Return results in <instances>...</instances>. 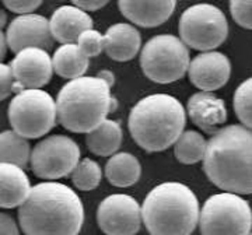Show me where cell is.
Returning a JSON list of instances; mask_svg holds the SVG:
<instances>
[{
	"label": "cell",
	"instance_id": "8",
	"mask_svg": "<svg viewBox=\"0 0 252 235\" xmlns=\"http://www.w3.org/2000/svg\"><path fill=\"white\" fill-rule=\"evenodd\" d=\"M9 120L13 130L24 139L48 135L58 120L56 101L44 90H23L9 105Z\"/></svg>",
	"mask_w": 252,
	"mask_h": 235
},
{
	"label": "cell",
	"instance_id": "15",
	"mask_svg": "<svg viewBox=\"0 0 252 235\" xmlns=\"http://www.w3.org/2000/svg\"><path fill=\"white\" fill-rule=\"evenodd\" d=\"M190 120L203 132L215 135L227 122V108L224 101L213 92L199 91L190 95L187 104Z\"/></svg>",
	"mask_w": 252,
	"mask_h": 235
},
{
	"label": "cell",
	"instance_id": "21",
	"mask_svg": "<svg viewBox=\"0 0 252 235\" xmlns=\"http://www.w3.org/2000/svg\"><path fill=\"white\" fill-rule=\"evenodd\" d=\"M122 143V127L117 120L107 119L86 136V145L91 153L101 157H112Z\"/></svg>",
	"mask_w": 252,
	"mask_h": 235
},
{
	"label": "cell",
	"instance_id": "5",
	"mask_svg": "<svg viewBox=\"0 0 252 235\" xmlns=\"http://www.w3.org/2000/svg\"><path fill=\"white\" fill-rule=\"evenodd\" d=\"M199 200L181 182H164L150 190L142 205V220L150 235H190L199 224Z\"/></svg>",
	"mask_w": 252,
	"mask_h": 235
},
{
	"label": "cell",
	"instance_id": "25",
	"mask_svg": "<svg viewBox=\"0 0 252 235\" xmlns=\"http://www.w3.org/2000/svg\"><path fill=\"white\" fill-rule=\"evenodd\" d=\"M102 179V170L99 164L91 158H81L72 172L73 185L79 190L95 189Z\"/></svg>",
	"mask_w": 252,
	"mask_h": 235
},
{
	"label": "cell",
	"instance_id": "20",
	"mask_svg": "<svg viewBox=\"0 0 252 235\" xmlns=\"http://www.w3.org/2000/svg\"><path fill=\"white\" fill-rule=\"evenodd\" d=\"M89 64L90 59L81 52L77 44L61 45L52 56L54 72L69 82L83 77L89 69Z\"/></svg>",
	"mask_w": 252,
	"mask_h": 235
},
{
	"label": "cell",
	"instance_id": "28",
	"mask_svg": "<svg viewBox=\"0 0 252 235\" xmlns=\"http://www.w3.org/2000/svg\"><path fill=\"white\" fill-rule=\"evenodd\" d=\"M230 11L238 26L252 29V1L233 0L230 1Z\"/></svg>",
	"mask_w": 252,
	"mask_h": 235
},
{
	"label": "cell",
	"instance_id": "24",
	"mask_svg": "<svg viewBox=\"0 0 252 235\" xmlns=\"http://www.w3.org/2000/svg\"><path fill=\"white\" fill-rule=\"evenodd\" d=\"M207 142L199 132L187 130L174 143V154L182 164H196L203 161L206 154Z\"/></svg>",
	"mask_w": 252,
	"mask_h": 235
},
{
	"label": "cell",
	"instance_id": "19",
	"mask_svg": "<svg viewBox=\"0 0 252 235\" xmlns=\"http://www.w3.org/2000/svg\"><path fill=\"white\" fill-rule=\"evenodd\" d=\"M30 178L14 164H0V207H20L31 192Z\"/></svg>",
	"mask_w": 252,
	"mask_h": 235
},
{
	"label": "cell",
	"instance_id": "32",
	"mask_svg": "<svg viewBox=\"0 0 252 235\" xmlns=\"http://www.w3.org/2000/svg\"><path fill=\"white\" fill-rule=\"evenodd\" d=\"M108 1H101V0H74L73 4L76 7H79L86 13H90V11H97V10L102 9L107 6Z\"/></svg>",
	"mask_w": 252,
	"mask_h": 235
},
{
	"label": "cell",
	"instance_id": "4",
	"mask_svg": "<svg viewBox=\"0 0 252 235\" xmlns=\"http://www.w3.org/2000/svg\"><path fill=\"white\" fill-rule=\"evenodd\" d=\"M55 101L59 123L73 133L94 130L117 108L111 87L98 76H83L67 82Z\"/></svg>",
	"mask_w": 252,
	"mask_h": 235
},
{
	"label": "cell",
	"instance_id": "33",
	"mask_svg": "<svg viewBox=\"0 0 252 235\" xmlns=\"http://www.w3.org/2000/svg\"><path fill=\"white\" fill-rule=\"evenodd\" d=\"M7 39H6V32H3L0 29V62H3V59L6 58V54H7Z\"/></svg>",
	"mask_w": 252,
	"mask_h": 235
},
{
	"label": "cell",
	"instance_id": "14",
	"mask_svg": "<svg viewBox=\"0 0 252 235\" xmlns=\"http://www.w3.org/2000/svg\"><path fill=\"white\" fill-rule=\"evenodd\" d=\"M188 74L189 80L195 87L212 92L221 88L228 82L231 76V63L221 52H202L190 60Z\"/></svg>",
	"mask_w": 252,
	"mask_h": 235
},
{
	"label": "cell",
	"instance_id": "22",
	"mask_svg": "<svg viewBox=\"0 0 252 235\" xmlns=\"http://www.w3.org/2000/svg\"><path fill=\"white\" fill-rule=\"evenodd\" d=\"M142 165L133 154H114L105 165V176L111 185L117 188H127L140 179Z\"/></svg>",
	"mask_w": 252,
	"mask_h": 235
},
{
	"label": "cell",
	"instance_id": "27",
	"mask_svg": "<svg viewBox=\"0 0 252 235\" xmlns=\"http://www.w3.org/2000/svg\"><path fill=\"white\" fill-rule=\"evenodd\" d=\"M76 44L80 48L81 52L86 55L89 59L90 58H95V56L101 55V52L104 51V35L99 31H97V29L91 28V29L84 31L79 36Z\"/></svg>",
	"mask_w": 252,
	"mask_h": 235
},
{
	"label": "cell",
	"instance_id": "17",
	"mask_svg": "<svg viewBox=\"0 0 252 235\" xmlns=\"http://www.w3.org/2000/svg\"><path fill=\"white\" fill-rule=\"evenodd\" d=\"M142 36L132 24L117 23L107 29L104 35V51L112 60L127 62L139 54Z\"/></svg>",
	"mask_w": 252,
	"mask_h": 235
},
{
	"label": "cell",
	"instance_id": "7",
	"mask_svg": "<svg viewBox=\"0 0 252 235\" xmlns=\"http://www.w3.org/2000/svg\"><path fill=\"white\" fill-rule=\"evenodd\" d=\"M199 228L202 235H250L252 208L240 195L216 193L200 208Z\"/></svg>",
	"mask_w": 252,
	"mask_h": 235
},
{
	"label": "cell",
	"instance_id": "3",
	"mask_svg": "<svg viewBox=\"0 0 252 235\" xmlns=\"http://www.w3.org/2000/svg\"><path fill=\"white\" fill-rule=\"evenodd\" d=\"M187 111L168 94H152L137 101L129 114V132L146 151L156 153L171 147L184 133Z\"/></svg>",
	"mask_w": 252,
	"mask_h": 235
},
{
	"label": "cell",
	"instance_id": "12",
	"mask_svg": "<svg viewBox=\"0 0 252 235\" xmlns=\"http://www.w3.org/2000/svg\"><path fill=\"white\" fill-rule=\"evenodd\" d=\"M16 82V94L23 90H42L54 74L52 56L41 48H27L10 62Z\"/></svg>",
	"mask_w": 252,
	"mask_h": 235
},
{
	"label": "cell",
	"instance_id": "6",
	"mask_svg": "<svg viewBox=\"0 0 252 235\" xmlns=\"http://www.w3.org/2000/svg\"><path fill=\"white\" fill-rule=\"evenodd\" d=\"M190 56L188 46L178 36L161 34L144 44L140 54V67L144 76L154 83L168 84L188 72Z\"/></svg>",
	"mask_w": 252,
	"mask_h": 235
},
{
	"label": "cell",
	"instance_id": "30",
	"mask_svg": "<svg viewBox=\"0 0 252 235\" xmlns=\"http://www.w3.org/2000/svg\"><path fill=\"white\" fill-rule=\"evenodd\" d=\"M42 4V1H34V0H7L3 3V6L13 13H17L18 16H26V14H32L39 6Z\"/></svg>",
	"mask_w": 252,
	"mask_h": 235
},
{
	"label": "cell",
	"instance_id": "1",
	"mask_svg": "<svg viewBox=\"0 0 252 235\" xmlns=\"http://www.w3.org/2000/svg\"><path fill=\"white\" fill-rule=\"evenodd\" d=\"M18 223L26 235H79L84 206L67 185L41 182L31 188L27 200L18 207Z\"/></svg>",
	"mask_w": 252,
	"mask_h": 235
},
{
	"label": "cell",
	"instance_id": "23",
	"mask_svg": "<svg viewBox=\"0 0 252 235\" xmlns=\"http://www.w3.org/2000/svg\"><path fill=\"white\" fill-rule=\"evenodd\" d=\"M31 146L27 139L14 130L0 132V164H14L26 168L31 158Z\"/></svg>",
	"mask_w": 252,
	"mask_h": 235
},
{
	"label": "cell",
	"instance_id": "26",
	"mask_svg": "<svg viewBox=\"0 0 252 235\" xmlns=\"http://www.w3.org/2000/svg\"><path fill=\"white\" fill-rule=\"evenodd\" d=\"M233 102L235 115L241 125L252 130V77L237 87Z\"/></svg>",
	"mask_w": 252,
	"mask_h": 235
},
{
	"label": "cell",
	"instance_id": "35",
	"mask_svg": "<svg viewBox=\"0 0 252 235\" xmlns=\"http://www.w3.org/2000/svg\"><path fill=\"white\" fill-rule=\"evenodd\" d=\"M7 24V13L3 9H0V29L3 31V28Z\"/></svg>",
	"mask_w": 252,
	"mask_h": 235
},
{
	"label": "cell",
	"instance_id": "29",
	"mask_svg": "<svg viewBox=\"0 0 252 235\" xmlns=\"http://www.w3.org/2000/svg\"><path fill=\"white\" fill-rule=\"evenodd\" d=\"M16 92V82L10 64L0 62V101L6 100Z\"/></svg>",
	"mask_w": 252,
	"mask_h": 235
},
{
	"label": "cell",
	"instance_id": "10",
	"mask_svg": "<svg viewBox=\"0 0 252 235\" xmlns=\"http://www.w3.org/2000/svg\"><path fill=\"white\" fill-rule=\"evenodd\" d=\"M79 161L80 147L72 137L52 135L32 148L30 165L38 178L54 181L72 174Z\"/></svg>",
	"mask_w": 252,
	"mask_h": 235
},
{
	"label": "cell",
	"instance_id": "11",
	"mask_svg": "<svg viewBox=\"0 0 252 235\" xmlns=\"http://www.w3.org/2000/svg\"><path fill=\"white\" fill-rule=\"evenodd\" d=\"M97 221L105 235H136L143 223L142 206L129 195H111L99 203Z\"/></svg>",
	"mask_w": 252,
	"mask_h": 235
},
{
	"label": "cell",
	"instance_id": "13",
	"mask_svg": "<svg viewBox=\"0 0 252 235\" xmlns=\"http://www.w3.org/2000/svg\"><path fill=\"white\" fill-rule=\"evenodd\" d=\"M6 39L14 54L27 48H41L49 52L55 44L49 20L36 13L13 18L6 31Z\"/></svg>",
	"mask_w": 252,
	"mask_h": 235
},
{
	"label": "cell",
	"instance_id": "34",
	"mask_svg": "<svg viewBox=\"0 0 252 235\" xmlns=\"http://www.w3.org/2000/svg\"><path fill=\"white\" fill-rule=\"evenodd\" d=\"M98 77L99 79H102V80L107 83L109 87L112 88V86H114V83H115V76H114V73L109 72V70H102V72L98 73Z\"/></svg>",
	"mask_w": 252,
	"mask_h": 235
},
{
	"label": "cell",
	"instance_id": "18",
	"mask_svg": "<svg viewBox=\"0 0 252 235\" xmlns=\"http://www.w3.org/2000/svg\"><path fill=\"white\" fill-rule=\"evenodd\" d=\"M121 13L130 23L140 27L153 28L164 24L171 17L177 7L175 1H127L122 0L118 3Z\"/></svg>",
	"mask_w": 252,
	"mask_h": 235
},
{
	"label": "cell",
	"instance_id": "9",
	"mask_svg": "<svg viewBox=\"0 0 252 235\" xmlns=\"http://www.w3.org/2000/svg\"><path fill=\"white\" fill-rule=\"evenodd\" d=\"M180 39L192 49L209 52L220 46L228 36V23L221 10L209 4H193L181 14Z\"/></svg>",
	"mask_w": 252,
	"mask_h": 235
},
{
	"label": "cell",
	"instance_id": "31",
	"mask_svg": "<svg viewBox=\"0 0 252 235\" xmlns=\"http://www.w3.org/2000/svg\"><path fill=\"white\" fill-rule=\"evenodd\" d=\"M0 235H20L16 220L3 211H0Z\"/></svg>",
	"mask_w": 252,
	"mask_h": 235
},
{
	"label": "cell",
	"instance_id": "2",
	"mask_svg": "<svg viewBox=\"0 0 252 235\" xmlns=\"http://www.w3.org/2000/svg\"><path fill=\"white\" fill-rule=\"evenodd\" d=\"M203 171L217 188L234 195L252 193V130L243 125L223 126L210 137Z\"/></svg>",
	"mask_w": 252,
	"mask_h": 235
},
{
	"label": "cell",
	"instance_id": "16",
	"mask_svg": "<svg viewBox=\"0 0 252 235\" xmlns=\"http://www.w3.org/2000/svg\"><path fill=\"white\" fill-rule=\"evenodd\" d=\"M93 18L89 13L83 11L74 4H64L56 9L49 20L51 32L55 41L66 44H76L79 36L93 28Z\"/></svg>",
	"mask_w": 252,
	"mask_h": 235
},
{
	"label": "cell",
	"instance_id": "36",
	"mask_svg": "<svg viewBox=\"0 0 252 235\" xmlns=\"http://www.w3.org/2000/svg\"><path fill=\"white\" fill-rule=\"evenodd\" d=\"M250 235H252V233H251V234H250Z\"/></svg>",
	"mask_w": 252,
	"mask_h": 235
}]
</instances>
